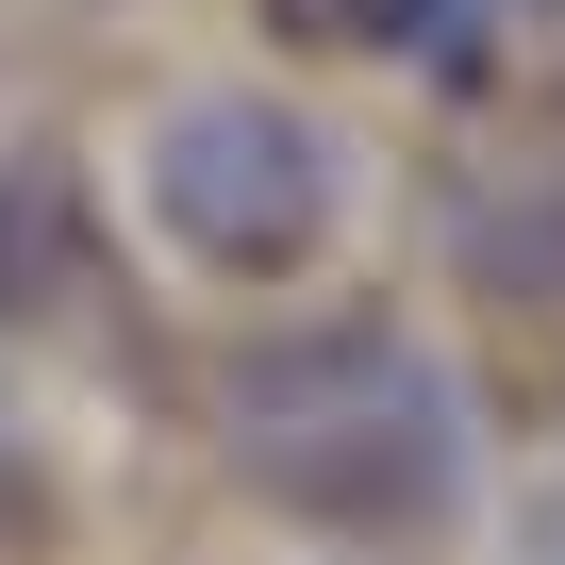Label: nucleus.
Here are the masks:
<instances>
[{"mask_svg":"<svg viewBox=\"0 0 565 565\" xmlns=\"http://www.w3.org/2000/svg\"><path fill=\"white\" fill-rule=\"evenodd\" d=\"M84 300V167L0 150V333H51Z\"/></svg>","mask_w":565,"mask_h":565,"instance_id":"nucleus-3","label":"nucleus"},{"mask_svg":"<svg viewBox=\"0 0 565 565\" xmlns=\"http://www.w3.org/2000/svg\"><path fill=\"white\" fill-rule=\"evenodd\" d=\"M515 18H548V0H383V34H399L416 67H449V84H482Z\"/></svg>","mask_w":565,"mask_h":565,"instance_id":"nucleus-4","label":"nucleus"},{"mask_svg":"<svg viewBox=\"0 0 565 565\" xmlns=\"http://www.w3.org/2000/svg\"><path fill=\"white\" fill-rule=\"evenodd\" d=\"M532 565H565V499H548V515H532Z\"/></svg>","mask_w":565,"mask_h":565,"instance_id":"nucleus-5","label":"nucleus"},{"mask_svg":"<svg viewBox=\"0 0 565 565\" xmlns=\"http://www.w3.org/2000/svg\"><path fill=\"white\" fill-rule=\"evenodd\" d=\"M333 200H350L333 134L282 117V100H249V84H200V100L150 117V216H167V249H200L233 282L317 266L333 249Z\"/></svg>","mask_w":565,"mask_h":565,"instance_id":"nucleus-2","label":"nucleus"},{"mask_svg":"<svg viewBox=\"0 0 565 565\" xmlns=\"http://www.w3.org/2000/svg\"><path fill=\"white\" fill-rule=\"evenodd\" d=\"M216 433L300 532H433L466 499V399L399 317H317L216 366Z\"/></svg>","mask_w":565,"mask_h":565,"instance_id":"nucleus-1","label":"nucleus"}]
</instances>
